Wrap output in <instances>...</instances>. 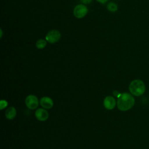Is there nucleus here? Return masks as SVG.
<instances>
[{
	"label": "nucleus",
	"mask_w": 149,
	"mask_h": 149,
	"mask_svg": "<svg viewBox=\"0 0 149 149\" xmlns=\"http://www.w3.org/2000/svg\"><path fill=\"white\" fill-rule=\"evenodd\" d=\"M135 100L132 94L124 93L120 94L117 100V107L122 111L131 109L134 105Z\"/></svg>",
	"instance_id": "nucleus-1"
},
{
	"label": "nucleus",
	"mask_w": 149,
	"mask_h": 149,
	"mask_svg": "<svg viewBox=\"0 0 149 149\" xmlns=\"http://www.w3.org/2000/svg\"><path fill=\"white\" fill-rule=\"evenodd\" d=\"M130 93L134 96H140L146 91V86L144 82L140 79H136L132 81L129 86Z\"/></svg>",
	"instance_id": "nucleus-2"
},
{
	"label": "nucleus",
	"mask_w": 149,
	"mask_h": 149,
	"mask_svg": "<svg viewBox=\"0 0 149 149\" xmlns=\"http://www.w3.org/2000/svg\"><path fill=\"white\" fill-rule=\"evenodd\" d=\"M73 13L75 17L77 19H81L87 14L88 9L84 5L79 4L74 7Z\"/></svg>",
	"instance_id": "nucleus-3"
},
{
	"label": "nucleus",
	"mask_w": 149,
	"mask_h": 149,
	"mask_svg": "<svg viewBox=\"0 0 149 149\" xmlns=\"http://www.w3.org/2000/svg\"><path fill=\"white\" fill-rule=\"evenodd\" d=\"M61 37V33L58 30H52L49 31L45 36V40L47 42L54 44L58 42Z\"/></svg>",
	"instance_id": "nucleus-4"
},
{
	"label": "nucleus",
	"mask_w": 149,
	"mask_h": 149,
	"mask_svg": "<svg viewBox=\"0 0 149 149\" xmlns=\"http://www.w3.org/2000/svg\"><path fill=\"white\" fill-rule=\"evenodd\" d=\"M25 104L29 109H35L38 106V98L34 95H29L26 98Z\"/></svg>",
	"instance_id": "nucleus-5"
},
{
	"label": "nucleus",
	"mask_w": 149,
	"mask_h": 149,
	"mask_svg": "<svg viewBox=\"0 0 149 149\" xmlns=\"http://www.w3.org/2000/svg\"><path fill=\"white\" fill-rule=\"evenodd\" d=\"M36 118L40 121H45L47 120L49 116L48 111L44 108H38L35 112Z\"/></svg>",
	"instance_id": "nucleus-6"
},
{
	"label": "nucleus",
	"mask_w": 149,
	"mask_h": 149,
	"mask_svg": "<svg viewBox=\"0 0 149 149\" xmlns=\"http://www.w3.org/2000/svg\"><path fill=\"white\" fill-rule=\"evenodd\" d=\"M103 104L106 109L111 110L113 109L116 105V100L112 96H107L104 98Z\"/></svg>",
	"instance_id": "nucleus-7"
},
{
	"label": "nucleus",
	"mask_w": 149,
	"mask_h": 149,
	"mask_svg": "<svg viewBox=\"0 0 149 149\" xmlns=\"http://www.w3.org/2000/svg\"><path fill=\"white\" fill-rule=\"evenodd\" d=\"M40 105L45 109H50L53 107L54 102L52 100L48 97H43L40 99Z\"/></svg>",
	"instance_id": "nucleus-8"
},
{
	"label": "nucleus",
	"mask_w": 149,
	"mask_h": 149,
	"mask_svg": "<svg viewBox=\"0 0 149 149\" xmlns=\"http://www.w3.org/2000/svg\"><path fill=\"white\" fill-rule=\"evenodd\" d=\"M5 114L8 119H13L16 115V110L13 107H10L5 111Z\"/></svg>",
	"instance_id": "nucleus-9"
},
{
	"label": "nucleus",
	"mask_w": 149,
	"mask_h": 149,
	"mask_svg": "<svg viewBox=\"0 0 149 149\" xmlns=\"http://www.w3.org/2000/svg\"><path fill=\"white\" fill-rule=\"evenodd\" d=\"M47 45V40L44 39H40L36 42V46L38 49H43Z\"/></svg>",
	"instance_id": "nucleus-10"
},
{
	"label": "nucleus",
	"mask_w": 149,
	"mask_h": 149,
	"mask_svg": "<svg viewBox=\"0 0 149 149\" xmlns=\"http://www.w3.org/2000/svg\"><path fill=\"white\" fill-rule=\"evenodd\" d=\"M107 9L110 12H115L118 10V5L114 2H109L107 5Z\"/></svg>",
	"instance_id": "nucleus-11"
},
{
	"label": "nucleus",
	"mask_w": 149,
	"mask_h": 149,
	"mask_svg": "<svg viewBox=\"0 0 149 149\" xmlns=\"http://www.w3.org/2000/svg\"><path fill=\"white\" fill-rule=\"evenodd\" d=\"M8 105V102L6 100H2L1 101V103H0V107H1V109L2 110L3 108H6Z\"/></svg>",
	"instance_id": "nucleus-12"
},
{
	"label": "nucleus",
	"mask_w": 149,
	"mask_h": 149,
	"mask_svg": "<svg viewBox=\"0 0 149 149\" xmlns=\"http://www.w3.org/2000/svg\"><path fill=\"white\" fill-rule=\"evenodd\" d=\"M80 1L84 4H88L91 2L92 0H80Z\"/></svg>",
	"instance_id": "nucleus-13"
},
{
	"label": "nucleus",
	"mask_w": 149,
	"mask_h": 149,
	"mask_svg": "<svg viewBox=\"0 0 149 149\" xmlns=\"http://www.w3.org/2000/svg\"><path fill=\"white\" fill-rule=\"evenodd\" d=\"M97 1H98V2L101 3H106L108 0H96Z\"/></svg>",
	"instance_id": "nucleus-14"
},
{
	"label": "nucleus",
	"mask_w": 149,
	"mask_h": 149,
	"mask_svg": "<svg viewBox=\"0 0 149 149\" xmlns=\"http://www.w3.org/2000/svg\"><path fill=\"white\" fill-rule=\"evenodd\" d=\"M2 37V30L1 29V38Z\"/></svg>",
	"instance_id": "nucleus-15"
}]
</instances>
